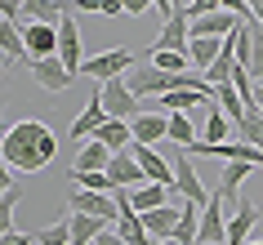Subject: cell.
Masks as SVG:
<instances>
[{"label": "cell", "mask_w": 263, "mask_h": 245, "mask_svg": "<svg viewBox=\"0 0 263 245\" xmlns=\"http://www.w3.org/2000/svg\"><path fill=\"white\" fill-rule=\"evenodd\" d=\"M58 58H63V67H67L71 76H81L85 54H81V27H76V18H71V14L58 18Z\"/></svg>", "instance_id": "cell-8"}, {"label": "cell", "mask_w": 263, "mask_h": 245, "mask_svg": "<svg viewBox=\"0 0 263 245\" xmlns=\"http://www.w3.org/2000/svg\"><path fill=\"white\" fill-rule=\"evenodd\" d=\"M152 245H179V241H174V236H165V241H152Z\"/></svg>", "instance_id": "cell-46"}, {"label": "cell", "mask_w": 263, "mask_h": 245, "mask_svg": "<svg viewBox=\"0 0 263 245\" xmlns=\"http://www.w3.org/2000/svg\"><path fill=\"white\" fill-rule=\"evenodd\" d=\"M125 5V14H147L152 9V0H121Z\"/></svg>", "instance_id": "cell-42"}, {"label": "cell", "mask_w": 263, "mask_h": 245, "mask_svg": "<svg viewBox=\"0 0 263 245\" xmlns=\"http://www.w3.org/2000/svg\"><path fill=\"white\" fill-rule=\"evenodd\" d=\"M0 245H31V236H27V232H5Z\"/></svg>", "instance_id": "cell-41"}, {"label": "cell", "mask_w": 263, "mask_h": 245, "mask_svg": "<svg viewBox=\"0 0 263 245\" xmlns=\"http://www.w3.org/2000/svg\"><path fill=\"white\" fill-rule=\"evenodd\" d=\"M246 245H263V241H246Z\"/></svg>", "instance_id": "cell-49"}, {"label": "cell", "mask_w": 263, "mask_h": 245, "mask_svg": "<svg viewBox=\"0 0 263 245\" xmlns=\"http://www.w3.org/2000/svg\"><path fill=\"white\" fill-rule=\"evenodd\" d=\"M129 156L139 161V169H143L147 183H156V187H174V165H170L156 147H147V143H129Z\"/></svg>", "instance_id": "cell-5"}, {"label": "cell", "mask_w": 263, "mask_h": 245, "mask_svg": "<svg viewBox=\"0 0 263 245\" xmlns=\"http://www.w3.org/2000/svg\"><path fill=\"white\" fill-rule=\"evenodd\" d=\"M143 218V232L152 236V241H165V236H174V223H179V205H161V210H147Z\"/></svg>", "instance_id": "cell-15"}, {"label": "cell", "mask_w": 263, "mask_h": 245, "mask_svg": "<svg viewBox=\"0 0 263 245\" xmlns=\"http://www.w3.org/2000/svg\"><path fill=\"white\" fill-rule=\"evenodd\" d=\"M152 67H161V71H187L192 63H187V54H170V49H152Z\"/></svg>", "instance_id": "cell-33"}, {"label": "cell", "mask_w": 263, "mask_h": 245, "mask_svg": "<svg viewBox=\"0 0 263 245\" xmlns=\"http://www.w3.org/2000/svg\"><path fill=\"white\" fill-rule=\"evenodd\" d=\"M236 23L241 18H232L228 9H219V14H205V18H192L187 23V36H232Z\"/></svg>", "instance_id": "cell-16"}, {"label": "cell", "mask_w": 263, "mask_h": 245, "mask_svg": "<svg viewBox=\"0 0 263 245\" xmlns=\"http://www.w3.org/2000/svg\"><path fill=\"white\" fill-rule=\"evenodd\" d=\"M67 210H76V214H94V218H103V223H116V218H121V210H116L111 196H103V192H85V187L71 192Z\"/></svg>", "instance_id": "cell-9"}, {"label": "cell", "mask_w": 263, "mask_h": 245, "mask_svg": "<svg viewBox=\"0 0 263 245\" xmlns=\"http://www.w3.org/2000/svg\"><path fill=\"white\" fill-rule=\"evenodd\" d=\"M246 71H250V81H254V85L263 81V27H259V23H250V58H246Z\"/></svg>", "instance_id": "cell-30"}, {"label": "cell", "mask_w": 263, "mask_h": 245, "mask_svg": "<svg viewBox=\"0 0 263 245\" xmlns=\"http://www.w3.org/2000/svg\"><path fill=\"white\" fill-rule=\"evenodd\" d=\"M103 174L111 178V187H125V192H134V187H143L147 178H143V169H139V161L129 156V147L125 152H111V161H107V169Z\"/></svg>", "instance_id": "cell-10"}, {"label": "cell", "mask_w": 263, "mask_h": 245, "mask_svg": "<svg viewBox=\"0 0 263 245\" xmlns=\"http://www.w3.org/2000/svg\"><path fill=\"white\" fill-rule=\"evenodd\" d=\"M250 174H254V165H246V161H228V165H223V178H219V187H214V192H219L223 201H232V205H236V196H241V183H246Z\"/></svg>", "instance_id": "cell-18"}, {"label": "cell", "mask_w": 263, "mask_h": 245, "mask_svg": "<svg viewBox=\"0 0 263 245\" xmlns=\"http://www.w3.org/2000/svg\"><path fill=\"white\" fill-rule=\"evenodd\" d=\"M5 129H9V89L0 81V138H5Z\"/></svg>", "instance_id": "cell-37"}, {"label": "cell", "mask_w": 263, "mask_h": 245, "mask_svg": "<svg viewBox=\"0 0 263 245\" xmlns=\"http://www.w3.org/2000/svg\"><path fill=\"white\" fill-rule=\"evenodd\" d=\"M246 5H250V14H254V23L263 27V0H246Z\"/></svg>", "instance_id": "cell-44"}, {"label": "cell", "mask_w": 263, "mask_h": 245, "mask_svg": "<svg viewBox=\"0 0 263 245\" xmlns=\"http://www.w3.org/2000/svg\"><path fill=\"white\" fill-rule=\"evenodd\" d=\"M54 5H63V9H71V0H54Z\"/></svg>", "instance_id": "cell-47"}, {"label": "cell", "mask_w": 263, "mask_h": 245, "mask_svg": "<svg viewBox=\"0 0 263 245\" xmlns=\"http://www.w3.org/2000/svg\"><path fill=\"white\" fill-rule=\"evenodd\" d=\"M107 121V111H103V103H98V98H89V103H85V111L81 116H76V121H71V138H81V143H89V138L98 134V125Z\"/></svg>", "instance_id": "cell-19"}, {"label": "cell", "mask_w": 263, "mask_h": 245, "mask_svg": "<svg viewBox=\"0 0 263 245\" xmlns=\"http://www.w3.org/2000/svg\"><path fill=\"white\" fill-rule=\"evenodd\" d=\"M196 232H201V210L187 201H179V223H174V241L179 245H196Z\"/></svg>", "instance_id": "cell-24"}, {"label": "cell", "mask_w": 263, "mask_h": 245, "mask_svg": "<svg viewBox=\"0 0 263 245\" xmlns=\"http://www.w3.org/2000/svg\"><path fill=\"white\" fill-rule=\"evenodd\" d=\"M98 103H103V111H107V121H134V116H143V103L134 94H129V85H125V76H116V81H103V89H98Z\"/></svg>", "instance_id": "cell-3"}, {"label": "cell", "mask_w": 263, "mask_h": 245, "mask_svg": "<svg viewBox=\"0 0 263 245\" xmlns=\"http://www.w3.org/2000/svg\"><path fill=\"white\" fill-rule=\"evenodd\" d=\"M228 134H232V121L210 103L205 107V138H201V143H228Z\"/></svg>", "instance_id": "cell-29"}, {"label": "cell", "mask_w": 263, "mask_h": 245, "mask_svg": "<svg viewBox=\"0 0 263 245\" xmlns=\"http://www.w3.org/2000/svg\"><path fill=\"white\" fill-rule=\"evenodd\" d=\"M219 5H223V9H228L232 18H241V23H254V14H250V5H246V0H219Z\"/></svg>", "instance_id": "cell-36"}, {"label": "cell", "mask_w": 263, "mask_h": 245, "mask_svg": "<svg viewBox=\"0 0 263 245\" xmlns=\"http://www.w3.org/2000/svg\"><path fill=\"white\" fill-rule=\"evenodd\" d=\"M23 27V45H27V58H58V27L54 23H18Z\"/></svg>", "instance_id": "cell-6"}, {"label": "cell", "mask_w": 263, "mask_h": 245, "mask_svg": "<svg viewBox=\"0 0 263 245\" xmlns=\"http://www.w3.org/2000/svg\"><path fill=\"white\" fill-rule=\"evenodd\" d=\"M5 67H9V63H5V58H0V76H5Z\"/></svg>", "instance_id": "cell-48"}, {"label": "cell", "mask_w": 263, "mask_h": 245, "mask_svg": "<svg viewBox=\"0 0 263 245\" xmlns=\"http://www.w3.org/2000/svg\"><path fill=\"white\" fill-rule=\"evenodd\" d=\"M165 161L174 165V187H179V196H183L187 205H196V210H205L210 192H205V183H201V174L192 169V156H187L183 147H170Z\"/></svg>", "instance_id": "cell-2"}, {"label": "cell", "mask_w": 263, "mask_h": 245, "mask_svg": "<svg viewBox=\"0 0 263 245\" xmlns=\"http://www.w3.org/2000/svg\"><path fill=\"white\" fill-rule=\"evenodd\" d=\"M98 14H103V18H121L125 5H121V0H98Z\"/></svg>", "instance_id": "cell-40"}, {"label": "cell", "mask_w": 263, "mask_h": 245, "mask_svg": "<svg viewBox=\"0 0 263 245\" xmlns=\"http://www.w3.org/2000/svg\"><path fill=\"white\" fill-rule=\"evenodd\" d=\"M18 183H14V169H9V165H5V156H0V196H5V192H14Z\"/></svg>", "instance_id": "cell-39"}, {"label": "cell", "mask_w": 263, "mask_h": 245, "mask_svg": "<svg viewBox=\"0 0 263 245\" xmlns=\"http://www.w3.org/2000/svg\"><path fill=\"white\" fill-rule=\"evenodd\" d=\"M0 58H5V63H23V58H27L23 27H18V23H9V18H0Z\"/></svg>", "instance_id": "cell-20"}, {"label": "cell", "mask_w": 263, "mask_h": 245, "mask_svg": "<svg viewBox=\"0 0 263 245\" xmlns=\"http://www.w3.org/2000/svg\"><path fill=\"white\" fill-rule=\"evenodd\" d=\"M27 67H31V76H36V85L49 89V94H67L71 85H76V76L63 67V58H36V63L27 58Z\"/></svg>", "instance_id": "cell-7"}, {"label": "cell", "mask_w": 263, "mask_h": 245, "mask_svg": "<svg viewBox=\"0 0 263 245\" xmlns=\"http://www.w3.org/2000/svg\"><path fill=\"white\" fill-rule=\"evenodd\" d=\"M232 129H236V138H241V143H250V147L263 152V111H246Z\"/></svg>", "instance_id": "cell-28"}, {"label": "cell", "mask_w": 263, "mask_h": 245, "mask_svg": "<svg viewBox=\"0 0 263 245\" xmlns=\"http://www.w3.org/2000/svg\"><path fill=\"white\" fill-rule=\"evenodd\" d=\"M254 223H259V210L250 201H236V214L228 218V228H223V245H246V236H250Z\"/></svg>", "instance_id": "cell-13"}, {"label": "cell", "mask_w": 263, "mask_h": 245, "mask_svg": "<svg viewBox=\"0 0 263 245\" xmlns=\"http://www.w3.org/2000/svg\"><path fill=\"white\" fill-rule=\"evenodd\" d=\"M129 134H134V143H147V147L165 143V111H143V116H134L129 121Z\"/></svg>", "instance_id": "cell-14"}, {"label": "cell", "mask_w": 263, "mask_h": 245, "mask_svg": "<svg viewBox=\"0 0 263 245\" xmlns=\"http://www.w3.org/2000/svg\"><path fill=\"white\" fill-rule=\"evenodd\" d=\"M223 5L219 0H192V5H187V23H192V18H205V14H219Z\"/></svg>", "instance_id": "cell-35"}, {"label": "cell", "mask_w": 263, "mask_h": 245, "mask_svg": "<svg viewBox=\"0 0 263 245\" xmlns=\"http://www.w3.org/2000/svg\"><path fill=\"white\" fill-rule=\"evenodd\" d=\"M187 9L183 5H174V14L165 18V27H161V36H156L152 49H170V54H187Z\"/></svg>", "instance_id": "cell-11"}, {"label": "cell", "mask_w": 263, "mask_h": 245, "mask_svg": "<svg viewBox=\"0 0 263 245\" xmlns=\"http://www.w3.org/2000/svg\"><path fill=\"white\" fill-rule=\"evenodd\" d=\"M134 63H139V58H134V49H103V54H94V58H85V63H81V76H94V81L103 85V81L125 76Z\"/></svg>", "instance_id": "cell-4"}, {"label": "cell", "mask_w": 263, "mask_h": 245, "mask_svg": "<svg viewBox=\"0 0 263 245\" xmlns=\"http://www.w3.org/2000/svg\"><path fill=\"white\" fill-rule=\"evenodd\" d=\"M219 49H223V36H192V41H187V63L205 71L210 63L219 58Z\"/></svg>", "instance_id": "cell-22"}, {"label": "cell", "mask_w": 263, "mask_h": 245, "mask_svg": "<svg viewBox=\"0 0 263 245\" xmlns=\"http://www.w3.org/2000/svg\"><path fill=\"white\" fill-rule=\"evenodd\" d=\"M165 143H170V147H187V143H196V129H192V121H187L183 111H170V116H165Z\"/></svg>", "instance_id": "cell-25"}, {"label": "cell", "mask_w": 263, "mask_h": 245, "mask_svg": "<svg viewBox=\"0 0 263 245\" xmlns=\"http://www.w3.org/2000/svg\"><path fill=\"white\" fill-rule=\"evenodd\" d=\"M98 232H107V223H103V218H94V214H76V210L67 214V236H71V245H94V241H98Z\"/></svg>", "instance_id": "cell-17"}, {"label": "cell", "mask_w": 263, "mask_h": 245, "mask_svg": "<svg viewBox=\"0 0 263 245\" xmlns=\"http://www.w3.org/2000/svg\"><path fill=\"white\" fill-rule=\"evenodd\" d=\"M223 228H228V218H223V196H219V192H210L205 210H201V232H196V245H223Z\"/></svg>", "instance_id": "cell-12"}, {"label": "cell", "mask_w": 263, "mask_h": 245, "mask_svg": "<svg viewBox=\"0 0 263 245\" xmlns=\"http://www.w3.org/2000/svg\"><path fill=\"white\" fill-rule=\"evenodd\" d=\"M71 183H76V187H85V192H103V196H111V178L103 174V169H98V174H71Z\"/></svg>", "instance_id": "cell-32"}, {"label": "cell", "mask_w": 263, "mask_h": 245, "mask_svg": "<svg viewBox=\"0 0 263 245\" xmlns=\"http://www.w3.org/2000/svg\"><path fill=\"white\" fill-rule=\"evenodd\" d=\"M0 156H5V165L14 174H41L58 156V138L45 121H18L0 138Z\"/></svg>", "instance_id": "cell-1"}, {"label": "cell", "mask_w": 263, "mask_h": 245, "mask_svg": "<svg viewBox=\"0 0 263 245\" xmlns=\"http://www.w3.org/2000/svg\"><path fill=\"white\" fill-rule=\"evenodd\" d=\"M14 205H18V187L0 196V236H5V232H14Z\"/></svg>", "instance_id": "cell-34"}, {"label": "cell", "mask_w": 263, "mask_h": 245, "mask_svg": "<svg viewBox=\"0 0 263 245\" xmlns=\"http://www.w3.org/2000/svg\"><path fill=\"white\" fill-rule=\"evenodd\" d=\"M94 245H125V241L116 236V232H98V241H94Z\"/></svg>", "instance_id": "cell-43"}, {"label": "cell", "mask_w": 263, "mask_h": 245, "mask_svg": "<svg viewBox=\"0 0 263 245\" xmlns=\"http://www.w3.org/2000/svg\"><path fill=\"white\" fill-rule=\"evenodd\" d=\"M94 138H98L107 152H125L129 143H134V134H129V121H103Z\"/></svg>", "instance_id": "cell-23"}, {"label": "cell", "mask_w": 263, "mask_h": 245, "mask_svg": "<svg viewBox=\"0 0 263 245\" xmlns=\"http://www.w3.org/2000/svg\"><path fill=\"white\" fill-rule=\"evenodd\" d=\"M250 111H263V81L254 85V107H250Z\"/></svg>", "instance_id": "cell-45"}, {"label": "cell", "mask_w": 263, "mask_h": 245, "mask_svg": "<svg viewBox=\"0 0 263 245\" xmlns=\"http://www.w3.org/2000/svg\"><path fill=\"white\" fill-rule=\"evenodd\" d=\"M0 18L18 23V18H23V0H0Z\"/></svg>", "instance_id": "cell-38"}, {"label": "cell", "mask_w": 263, "mask_h": 245, "mask_svg": "<svg viewBox=\"0 0 263 245\" xmlns=\"http://www.w3.org/2000/svg\"><path fill=\"white\" fill-rule=\"evenodd\" d=\"M67 14L63 5H54V0H23V18L27 23H54L58 27V18Z\"/></svg>", "instance_id": "cell-26"}, {"label": "cell", "mask_w": 263, "mask_h": 245, "mask_svg": "<svg viewBox=\"0 0 263 245\" xmlns=\"http://www.w3.org/2000/svg\"><path fill=\"white\" fill-rule=\"evenodd\" d=\"M111 152L98 143V138H89V143H81V156H76V169L71 174H98V169H107Z\"/></svg>", "instance_id": "cell-21"}, {"label": "cell", "mask_w": 263, "mask_h": 245, "mask_svg": "<svg viewBox=\"0 0 263 245\" xmlns=\"http://www.w3.org/2000/svg\"><path fill=\"white\" fill-rule=\"evenodd\" d=\"M31 245H71V236H67V218H58V223H49V228L31 232Z\"/></svg>", "instance_id": "cell-31"}, {"label": "cell", "mask_w": 263, "mask_h": 245, "mask_svg": "<svg viewBox=\"0 0 263 245\" xmlns=\"http://www.w3.org/2000/svg\"><path fill=\"white\" fill-rule=\"evenodd\" d=\"M214 107H219L232 125L241 121V116H246V103H241V94H236L232 85H214Z\"/></svg>", "instance_id": "cell-27"}]
</instances>
